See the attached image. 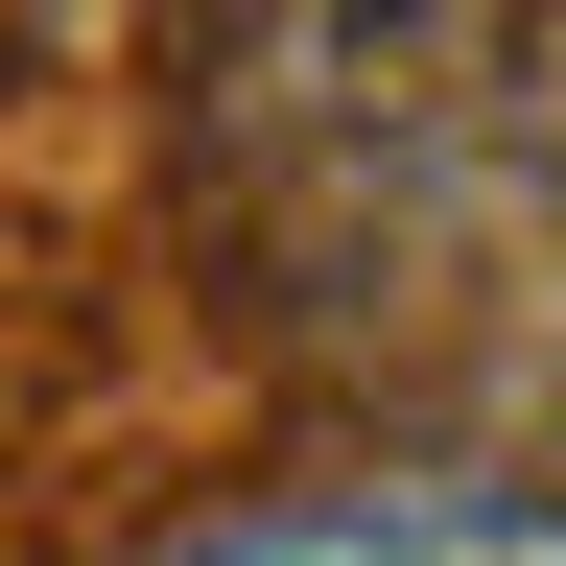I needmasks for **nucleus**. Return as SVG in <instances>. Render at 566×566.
Listing matches in <instances>:
<instances>
[{
    "instance_id": "f257e3e1",
    "label": "nucleus",
    "mask_w": 566,
    "mask_h": 566,
    "mask_svg": "<svg viewBox=\"0 0 566 566\" xmlns=\"http://www.w3.org/2000/svg\"><path fill=\"white\" fill-rule=\"evenodd\" d=\"M142 566H566V495L543 472H283Z\"/></svg>"
}]
</instances>
